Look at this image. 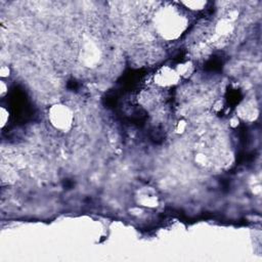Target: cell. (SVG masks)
<instances>
[{"mask_svg": "<svg viewBox=\"0 0 262 262\" xmlns=\"http://www.w3.org/2000/svg\"><path fill=\"white\" fill-rule=\"evenodd\" d=\"M179 79L178 73L170 68H162L155 76V81L161 86H171L177 83Z\"/></svg>", "mask_w": 262, "mask_h": 262, "instance_id": "cell-3", "label": "cell"}, {"mask_svg": "<svg viewBox=\"0 0 262 262\" xmlns=\"http://www.w3.org/2000/svg\"><path fill=\"white\" fill-rule=\"evenodd\" d=\"M49 119L51 124L59 130H68L73 121V115L69 107L62 104H56L50 108Z\"/></svg>", "mask_w": 262, "mask_h": 262, "instance_id": "cell-2", "label": "cell"}, {"mask_svg": "<svg viewBox=\"0 0 262 262\" xmlns=\"http://www.w3.org/2000/svg\"><path fill=\"white\" fill-rule=\"evenodd\" d=\"M184 29V25L179 18V15L174 12H169L165 17L160 20L159 24V32L163 37L168 39L176 38L179 34H181Z\"/></svg>", "mask_w": 262, "mask_h": 262, "instance_id": "cell-1", "label": "cell"}]
</instances>
